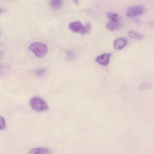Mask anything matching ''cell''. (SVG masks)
I'll return each mask as SVG.
<instances>
[{"instance_id": "6da1fadb", "label": "cell", "mask_w": 154, "mask_h": 154, "mask_svg": "<svg viewBox=\"0 0 154 154\" xmlns=\"http://www.w3.org/2000/svg\"><path fill=\"white\" fill-rule=\"evenodd\" d=\"M28 48L36 56L39 57L44 56L48 51L47 45L41 42H32L29 45Z\"/></svg>"}, {"instance_id": "7a4b0ae2", "label": "cell", "mask_w": 154, "mask_h": 154, "mask_svg": "<svg viewBox=\"0 0 154 154\" xmlns=\"http://www.w3.org/2000/svg\"><path fill=\"white\" fill-rule=\"evenodd\" d=\"M30 104L32 108L37 111H44L48 109V106L46 103L38 97L32 98L30 100Z\"/></svg>"}, {"instance_id": "3957f363", "label": "cell", "mask_w": 154, "mask_h": 154, "mask_svg": "<svg viewBox=\"0 0 154 154\" xmlns=\"http://www.w3.org/2000/svg\"><path fill=\"white\" fill-rule=\"evenodd\" d=\"M146 11L145 7L143 5L133 6L128 8L126 12V15L129 17H134L143 14Z\"/></svg>"}, {"instance_id": "277c9868", "label": "cell", "mask_w": 154, "mask_h": 154, "mask_svg": "<svg viewBox=\"0 0 154 154\" xmlns=\"http://www.w3.org/2000/svg\"><path fill=\"white\" fill-rule=\"evenodd\" d=\"M52 151L46 147H37L33 148L29 151L27 154H51Z\"/></svg>"}, {"instance_id": "5b68a950", "label": "cell", "mask_w": 154, "mask_h": 154, "mask_svg": "<svg viewBox=\"0 0 154 154\" xmlns=\"http://www.w3.org/2000/svg\"><path fill=\"white\" fill-rule=\"evenodd\" d=\"M110 57V54H103L97 57L96 59V61L101 65L106 66L109 63Z\"/></svg>"}, {"instance_id": "8992f818", "label": "cell", "mask_w": 154, "mask_h": 154, "mask_svg": "<svg viewBox=\"0 0 154 154\" xmlns=\"http://www.w3.org/2000/svg\"><path fill=\"white\" fill-rule=\"evenodd\" d=\"M127 39L124 38H119L116 39L113 43V46L115 48L120 49L124 48L126 45Z\"/></svg>"}, {"instance_id": "52a82bcc", "label": "cell", "mask_w": 154, "mask_h": 154, "mask_svg": "<svg viewBox=\"0 0 154 154\" xmlns=\"http://www.w3.org/2000/svg\"><path fill=\"white\" fill-rule=\"evenodd\" d=\"M83 26L80 21H76L70 23L69 25V28L73 31L76 32H80Z\"/></svg>"}, {"instance_id": "ba28073f", "label": "cell", "mask_w": 154, "mask_h": 154, "mask_svg": "<svg viewBox=\"0 0 154 154\" xmlns=\"http://www.w3.org/2000/svg\"><path fill=\"white\" fill-rule=\"evenodd\" d=\"M121 26V23L120 21L115 22L112 21L107 23L106 27L107 29L110 31H115L119 29Z\"/></svg>"}, {"instance_id": "9c48e42d", "label": "cell", "mask_w": 154, "mask_h": 154, "mask_svg": "<svg viewBox=\"0 0 154 154\" xmlns=\"http://www.w3.org/2000/svg\"><path fill=\"white\" fill-rule=\"evenodd\" d=\"M128 35L130 38L138 40L142 39L144 36L142 34L132 30L128 32Z\"/></svg>"}, {"instance_id": "30bf717a", "label": "cell", "mask_w": 154, "mask_h": 154, "mask_svg": "<svg viewBox=\"0 0 154 154\" xmlns=\"http://www.w3.org/2000/svg\"><path fill=\"white\" fill-rule=\"evenodd\" d=\"M108 17L111 20V21L115 22H119V15L116 13L108 12L107 13Z\"/></svg>"}, {"instance_id": "8fae6325", "label": "cell", "mask_w": 154, "mask_h": 154, "mask_svg": "<svg viewBox=\"0 0 154 154\" xmlns=\"http://www.w3.org/2000/svg\"><path fill=\"white\" fill-rule=\"evenodd\" d=\"M50 5L51 7L54 8H57L62 5V1L61 0H52L50 1Z\"/></svg>"}, {"instance_id": "7c38bea8", "label": "cell", "mask_w": 154, "mask_h": 154, "mask_svg": "<svg viewBox=\"0 0 154 154\" xmlns=\"http://www.w3.org/2000/svg\"><path fill=\"white\" fill-rule=\"evenodd\" d=\"M91 28V24L89 23H87L85 25L83 26L80 33L83 34H86L89 32Z\"/></svg>"}, {"instance_id": "4fadbf2b", "label": "cell", "mask_w": 154, "mask_h": 154, "mask_svg": "<svg viewBox=\"0 0 154 154\" xmlns=\"http://www.w3.org/2000/svg\"><path fill=\"white\" fill-rule=\"evenodd\" d=\"M6 127L5 121L4 118L0 116V129L3 130Z\"/></svg>"}, {"instance_id": "5bb4252c", "label": "cell", "mask_w": 154, "mask_h": 154, "mask_svg": "<svg viewBox=\"0 0 154 154\" xmlns=\"http://www.w3.org/2000/svg\"><path fill=\"white\" fill-rule=\"evenodd\" d=\"M66 53L67 56L69 59H72L74 57V54L73 51H66Z\"/></svg>"}, {"instance_id": "9a60e30c", "label": "cell", "mask_w": 154, "mask_h": 154, "mask_svg": "<svg viewBox=\"0 0 154 154\" xmlns=\"http://www.w3.org/2000/svg\"><path fill=\"white\" fill-rule=\"evenodd\" d=\"M45 71L44 69H39L35 71V73L38 76H41L44 74Z\"/></svg>"}]
</instances>
